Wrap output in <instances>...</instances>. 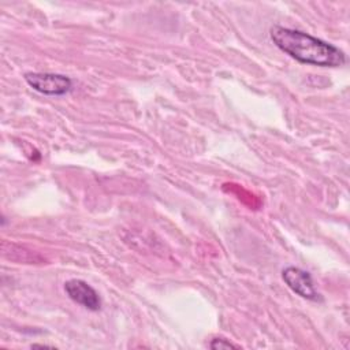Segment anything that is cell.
Listing matches in <instances>:
<instances>
[{
    "label": "cell",
    "mask_w": 350,
    "mask_h": 350,
    "mask_svg": "<svg viewBox=\"0 0 350 350\" xmlns=\"http://www.w3.org/2000/svg\"><path fill=\"white\" fill-rule=\"evenodd\" d=\"M269 36L282 52L299 63L319 67H340L346 63L343 51L305 31L275 25L271 27Z\"/></svg>",
    "instance_id": "1"
},
{
    "label": "cell",
    "mask_w": 350,
    "mask_h": 350,
    "mask_svg": "<svg viewBox=\"0 0 350 350\" xmlns=\"http://www.w3.org/2000/svg\"><path fill=\"white\" fill-rule=\"evenodd\" d=\"M23 78L33 90L45 96H64L72 88V81L63 74L26 72Z\"/></svg>",
    "instance_id": "2"
},
{
    "label": "cell",
    "mask_w": 350,
    "mask_h": 350,
    "mask_svg": "<svg viewBox=\"0 0 350 350\" xmlns=\"http://www.w3.org/2000/svg\"><path fill=\"white\" fill-rule=\"evenodd\" d=\"M282 279L287 284V287L299 297L314 302L323 301V297L316 290L313 278L308 271L290 265L282 271Z\"/></svg>",
    "instance_id": "3"
},
{
    "label": "cell",
    "mask_w": 350,
    "mask_h": 350,
    "mask_svg": "<svg viewBox=\"0 0 350 350\" xmlns=\"http://www.w3.org/2000/svg\"><path fill=\"white\" fill-rule=\"evenodd\" d=\"M64 291L70 299L82 305L88 310L97 312L101 309V298L98 293L82 279H70L64 283Z\"/></svg>",
    "instance_id": "4"
},
{
    "label": "cell",
    "mask_w": 350,
    "mask_h": 350,
    "mask_svg": "<svg viewBox=\"0 0 350 350\" xmlns=\"http://www.w3.org/2000/svg\"><path fill=\"white\" fill-rule=\"evenodd\" d=\"M209 347H211V349H215V350H217V349H239L238 345L232 343L230 339H226V338H223V336H216V338H213V339L211 340V343H209Z\"/></svg>",
    "instance_id": "5"
}]
</instances>
